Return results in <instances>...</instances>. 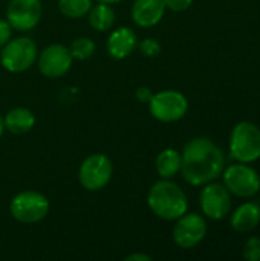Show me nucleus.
<instances>
[{
    "label": "nucleus",
    "mask_w": 260,
    "mask_h": 261,
    "mask_svg": "<svg viewBox=\"0 0 260 261\" xmlns=\"http://www.w3.org/2000/svg\"><path fill=\"white\" fill-rule=\"evenodd\" d=\"M98 2H101V3H107V5H110V3H118V2H121V0H98Z\"/></svg>",
    "instance_id": "obj_28"
},
{
    "label": "nucleus",
    "mask_w": 260,
    "mask_h": 261,
    "mask_svg": "<svg viewBox=\"0 0 260 261\" xmlns=\"http://www.w3.org/2000/svg\"><path fill=\"white\" fill-rule=\"evenodd\" d=\"M225 156L208 138H195L185 144L181 154V173L187 184L201 187L213 182L224 171Z\"/></svg>",
    "instance_id": "obj_1"
},
{
    "label": "nucleus",
    "mask_w": 260,
    "mask_h": 261,
    "mask_svg": "<svg viewBox=\"0 0 260 261\" xmlns=\"http://www.w3.org/2000/svg\"><path fill=\"white\" fill-rule=\"evenodd\" d=\"M139 49L146 57H156L161 52V44L155 38H146L139 43Z\"/></svg>",
    "instance_id": "obj_22"
},
{
    "label": "nucleus",
    "mask_w": 260,
    "mask_h": 261,
    "mask_svg": "<svg viewBox=\"0 0 260 261\" xmlns=\"http://www.w3.org/2000/svg\"><path fill=\"white\" fill-rule=\"evenodd\" d=\"M8 23L17 31L34 29L41 18L40 0H11L6 9Z\"/></svg>",
    "instance_id": "obj_11"
},
{
    "label": "nucleus",
    "mask_w": 260,
    "mask_h": 261,
    "mask_svg": "<svg viewBox=\"0 0 260 261\" xmlns=\"http://www.w3.org/2000/svg\"><path fill=\"white\" fill-rule=\"evenodd\" d=\"M152 213L162 220H178L188 210L185 193L169 179L156 182L147 196Z\"/></svg>",
    "instance_id": "obj_2"
},
{
    "label": "nucleus",
    "mask_w": 260,
    "mask_h": 261,
    "mask_svg": "<svg viewBox=\"0 0 260 261\" xmlns=\"http://www.w3.org/2000/svg\"><path fill=\"white\" fill-rule=\"evenodd\" d=\"M112 171V162L107 156L92 154L80 167V184L87 191H98L109 184Z\"/></svg>",
    "instance_id": "obj_8"
},
{
    "label": "nucleus",
    "mask_w": 260,
    "mask_h": 261,
    "mask_svg": "<svg viewBox=\"0 0 260 261\" xmlns=\"http://www.w3.org/2000/svg\"><path fill=\"white\" fill-rule=\"evenodd\" d=\"M244 258L248 261H260V239L251 237L244 245Z\"/></svg>",
    "instance_id": "obj_21"
},
{
    "label": "nucleus",
    "mask_w": 260,
    "mask_h": 261,
    "mask_svg": "<svg viewBox=\"0 0 260 261\" xmlns=\"http://www.w3.org/2000/svg\"><path fill=\"white\" fill-rule=\"evenodd\" d=\"M156 171L162 179H172L181 171V154L173 148L162 150L156 158Z\"/></svg>",
    "instance_id": "obj_17"
},
{
    "label": "nucleus",
    "mask_w": 260,
    "mask_h": 261,
    "mask_svg": "<svg viewBox=\"0 0 260 261\" xmlns=\"http://www.w3.org/2000/svg\"><path fill=\"white\" fill-rule=\"evenodd\" d=\"M230 156L242 164H251L259 159L260 128L256 124L242 121L233 127L230 136Z\"/></svg>",
    "instance_id": "obj_3"
},
{
    "label": "nucleus",
    "mask_w": 260,
    "mask_h": 261,
    "mask_svg": "<svg viewBox=\"0 0 260 261\" xmlns=\"http://www.w3.org/2000/svg\"><path fill=\"white\" fill-rule=\"evenodd\" d=\"M3 130H5V124H3V119H2V116H0V138H2V135H3Z\"/></svg>",
    "instance_id": "obj_27"
},
{
    "label": "nucleus",
    "mask_w": 260,
    "mask_h": 261,
    "mask_svg": "<svg viewBox=\"0 0 260 261\" xmlns=\"http://www.w3.org/2000/svg\"><path fill=\"white\" fill-rule=\"evenodd\" d=\"M3 124H5V128L8 132H11L14 135H25L34 127L35 118H34L31 110L23 109V107H17V109H12L6 113Z\"/></svg>",
    "instance_id": "obj_16"
},
{
    "label": "nucleus",
    "mask_w": 260,
    "mask_h": 261,
    "mask_svg": "<svg viewBox=\"0 0 260 261\" xmlns=\"http://www.w3.org/2000/svg\"><path fill=\"white\" fill-rule=\"evenodd\" d=\"M113 21H115V12L107 3L100 2V5L90 8V11H89V23L95 31L104 32V31L112 28Z\"/></svg>",
    "instance_id": "obj_18"
},
{
    "label": "nucleus",
    "mask_w": 260,
    "mask_h": 261,
    "mask_svg": "<svg viewBox=\"0 0 260 261\" xmlns=\"http://www.w3.org/2000/svg\"><path fill=\"white\" fill-rule=\"evenodd\" d=\"M193 0H164L166 9L175 11V12H181L185 11L192 6Z\"/></svg>",
    "instance_id": "obj_23"
},
{
    "label": "nucleus",
    "mask_w": 260,
    "mask_h": 261,
    "mask_svg": "<svg viewBox=\"0 0 260 261\" xmlns=\"http://www.w3.org/2000/svg\"><path fill=\"white\" fill-rule=\"evenodd\" d=\"M69 50H70L74 58H77V60H87L95 52V43L90 38H87V37H81V38H77L70 44Z\"/></svg>",
    "instance_id": "obj_20"
},
{
    "label": "nucleus",
    "mask_w": 260,
    "mask_h": 261,
    "mask_svg": "<svg viewBox=\"0 0 260 261\" xmlns=\"http://www.w3.org/2000/svg\"><path fill=\"white\" fill-rule=\"evenodd\" d=\"M152 92H150V89H147V87H141V89H138V92H136V98L139 99V101H143V102H149L150 99H152Z\"/></svg>",
    "instance_id": "obj_25"
},
{
    "label": "nucleus",
    "mask_w": 260,
    "mask_h": 261,
    "mask_svg": "<svg viewBox=\"0 0 260 261\" xmlns=\"http://www.w3.org/2000/svg\"><path fill=\"white\" fill-rule=\"evenodd\" d=\"M127 260H129V261H133V260L150 261V260H152V257H150V255H144V254H133V255L127 257Z\"/></svg>",
    "instance_id": "obj_26"
},
{
    "label": "nucleus",
    "mask_w": 260,
    "mask_h": 261,
    "mask_svg": "<svg viewBox=\"0 0 260 261\" xmlns=\"http://www.w3.org/2000/svg\"><path fill=\"white\" fill-rule=\"evenodd\" d=\"M72 54L63 44L48 46L38 57V67L48 78H58L64 75L72 66Z\"/></svg>",
    "instance_id": "obj_12"
},
{
    "label": "nucleus",
    "mask_w": 260,
    "mask_h": 261,
    "mask_svg": "<svg viewBox=\"0 0 260 261\" xmlns=\"http://www.w3.org/2000/svg\"><path fill=\"white\" fill-rule=\"evenodd\" d=\"M136 43V34L130 28H118L109 35L107 52L112 58L123 60L135 50Z\"/></svg>",
    "instance_id": "obj_14"
},
{
    "label": "nucleus",
    "mask_w": 260,
    "mask_h": 261,
    "mask_svg": "<svg viewBox=\"0 0 260 261\" xmlns=\"http://www.w3.org/2000/svg\"><path fill=\"white\" fill-rule=\"evenodd\" d=\"M207 236V223L199 214H184L173 228V240L182 249L198 246Z\"/></svg>",
    "instance_id": "obj_10"
},
{
    "label": "nucleus",
    "mask_w": 260,
    "mask_h": 261,
    "mask_svg": "<svg viewBox=\"0 0 260 261\" xmlns=\"http://www.w3.org/2000/svg\"><path fill=\"white\" fill-rule=\"evenodd\" d=\"M199 205L202 213L211 220L224 219L231 210V193L224 184L208 182L199 196Z\"/></svg>",
    "instance_id": "obj_9"
},
{
    "label": "nucleus",
    "mask_w": 260,
    "mask_h": 261,
    "mask_svg": "<svg viewBox=\"0 0 260 261\" xmlns=\"http://www.w3.org/2000/svg\"><path fill=\"white\" fill-rule=\"evenodd\" d=\"M11 214L12 217L20 222V223H26V225H32L37 223L40 220H43L48 213H49V202L48 199L35 191H25L17 194L12 200H11Z\"/></svg>",
    "instance_id": "obj_6"
},
{
    "label": "nucleus",
    "mask_w": 260,
    "mask_h": 261,
    "mask_svg": "<svg viewBox=\"0 0 260 261\" xmlns=\"http://www.w3.org/2000/svg\"><path fill=\"white\" fill-rule=\"evenodd\" d=\"M224 185L227 190L242 199H250L260 191V176L254 168L247 164H234L230 165L225 171H222Z\"/></svg>",
    "instance_id": "obj_5"
},
{
    "label": "nucleus",
    "mask_w": 260,
    "mask_h": 261,
    "mask_svg": "<svg viewBox=\"0 0 260 261\" xmlns=\"http://www.w3.org/2000/svg\"><path fill=\"white\" fill-rule=\"evenodd\" d=\"M230 223L238 232H250L256 229L260 223V206L254 202H247L241 205L231 214Z\"/></svg>",
    "instance_id": "obj_15"
},
{
    "label": "nucleus",
    "mask_w": 260,
    "mask_h": 261,
    "mask_svg": "<svg viewBox=\"0 0 260 261\" xmlns=\"http://www.w3.org/2000/svg\"><path fill=\"white\" fill-rule=\"evenodd\" d=\"M35 60H37V46L28 37L9 40L3 46L0 55L2 66L12 73H20L28 70L35 63Z\"/></svg>",
    "instance_id": "obj_4"
},
{
    "label": "nucleus",
    "mask_w": 260,
    "mask_h": 261,
    "mask_svg": "<svg viewBox=\"0 0 260 261\" xmlns=\"http://www.w3.org/2000/svg\"><path fill=\"white\" fill-rule=\"evenodd\" d=\"M166 12L164 0H135L132 18L141 28H150L161 21Z\"/></svg>",
    "instance_id": "obj_13"
},
{
    "label": "nucleus",
    "mask_w": 260,
    "mask_h": 261,
    "mask_svg": "<svg viewBox=\"0 0 260 261\" xmlns=\"http://www.w3.org/2000/svg\"><path fill=\"white\" fill-rule=\"evenodd\" d=\"M149 107L155 119L161 122H175L185 116L188 101L178 90H162L152 96Z\"/></svg>",
    "instance_id": "obj_7"
},
{
    "label": "nucleus",
    "mask_w": 260,
    "mask_h": 261,
    "mask_svg": "<svg viewBox=\"0 0 260 261\" xmlns=\"http://www.w3.org/2000/svg\"><path fill=\"white\" fill-rule=\"evenodd\" d=\"M11 35H12L11 24L5 20H0V47H3L11 40Z\"/></svg>",
    "instance_id": "obj_24"
},
{
    "label": "nucleus",
    "mask_w": 260,
    "mask_h": 261,
    "mask_svg": "<svg viewBox=\"0 0 260 261\" xmlns=\"http://www.w3.org/2000/svg\"><path fill=\"white\" fill-rule=\"evenodd\" d=\"M58 8L67 18H81L90 11L92 0H58Z\"/></svg>",
    "instance_id": "obj_19"
}]
</instances>
